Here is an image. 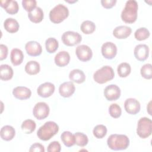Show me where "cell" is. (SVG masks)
<instances>
[{"label":"cell","instance_id":"1","mask_svg":"<svg viewBox=\"0 0 152 152\" xmlns=\"http://www.w3.org/2000/svg\"><path fill=\"white\" fill-rule=\"evenodd\" d=\"M138 3L135 0L126 1L125 6L121 12V18L126 23L131 24L134 23L137 18Z\"/></svg>","mask_w":152,"mask_h":152},{"label":"cell","instance_id":"2","mask_svg":"<svg viewBox=\"0 0 152 152\" xmlns=\"http://www.w3.org/2000/svg\"><path fill=\"white\" fill-rule=\"evenodd\" d=\"M107 144L109 148L113 150H123L126 149L129 145V140L126 135L112 134L107 140Z\"/></svg>","mask_w":152,"mask_h":152},{"label":"cell","instance_id":"3","mask_svg":"<svg viewBox=\"0 0 152 152\" xmlns=\"http://www.w3.org/2000/svg\"><path fill=\"white\" fill-rule=\"evenodd\" d=\"M59 131V126L53 121H48L41 126L37 131L38 138L43 141L49 140Z\"/></svg>","mask_w":152,"mask_h":152},{"label":"cell","instance_id":"4","mask_svg":"<svg viewBox=\"0 0 152 152\" xmlns=\"http://www.w3.org/2000/svg\"><path fill=\"white\" fill-rule=\"evenodd\" d=\"M69 15V10L63 4H58L53 8L49 12L50 20L55 23L58 24L63 21Z\"/></svg>","mask_w":152,"mask_h":152},{"label":"cell","instance_id":"5","mask_svg":"<svg viewBox=\"0 0 152 152\" xmlns=\"http://www.w3.org/2000/svg\"><path fill=\"white\" fill-rule=\"evenodd\" d=\"M115 77L113 68L108 65L103 66L97 69L93 74L94 80L99 84H104L112 80Z\"/></svg>","mask_w":152,"mask_h":152},{"label":"cell","instance_id":"6","mask_svg":"<svg viewBox=\"0 0 152 152\" xmlns=\"http://www.w3.org/2000/svg\"><path fill=\"white\" fill-rule=\"evenodd\" d=\"M152 132V121L147 117L139 119L137 124V134L141 138L145 139L151 135Z\"/></svg>","mask_w":152,"mask_h":152},{"label":"cell","instance_id":"7","mask_svg":"<svg viewBox=\"0 0 152 152\" xmlns=\"http://www.w3.org/2000/svg\"><path fill=\"white\" fill-rule=\"evenodd\" d=\"M61 39L64 45L68 46H73L80 43L82 40V37L77 32L67 31L62 34Z\"/></svg>","mask_w":152,"mask_h":152},{"label":"cell","instance_id":"8","mask_svg":"<svg viewBox=\"0 0 152 152\" xmlns=\"http://www.w3.org/2000/svg\"><path fill=\"white\" fill-rule=\"evenodd\" d=\"M50 111L48 104L43 102L37 103L33 107V114L34 116L39 119L42 120L47 118Z\"/></svg>","mask_w":152,"mask_h":152},{"label":"cell","instance_id":"9","mask_svg":"<svg viewBox=\"0 0 152 152\" xmlns=\"http://www.w3.org/2000/svg\"><path fill=\"white\" fill-rule=\"evenodd\" d=\"M75 54L78 59L82 62H87L90 60L93 56L91 48L87 45H81L76 48Z\"/></svg>","mask_w":152,"mask_h":152},{"label":"cell","instance_id":"10","mask_svg":"<svg viewBox=\"0 0 152 152\" xmlns=\"http://www.w3.org/2000/svg\"><path fill=\"white\" fill-rule=\"evenodd\" d=\"M103 93L105 98L108 101H114L120 97L121 90L117 85L110 84L105 87Z\"/></svg>","mask_w":152,"mask_h":152},{"label":"cell","instance_id":"11","mask_svg":"<svg viewBox=\"0 0 152 152\" xmlns=\"http://www.w3.org/2000/svg\"><path fill=\"white\" fill-rule=\"evenodd\" d=\"M101 52L104 58L107 59H112L116 55L117 47L115 43L111 42H107L102 45Z\"/></svg>","mask_w":152,"mask_h":152},{"label":"cell","instance_id":"12","mask_svg":"<svg viewBox=\"0 0 152 152\" xmlns=\"http://www.w3.org/2000/svg\"><path fill=\"white\" fill-rule=\"evenodd\" d=\"M124 108L127 113L131 115H136L141 108V105L138 100L134 98H128L124 103Z\"/></svg>","mask_w":152,"mask_h":152},{"label":"cell","instance_id":"13","mask_svg":"<svg viewBox=\"0 0 152 152\" xmlns=\"http://www.w3.org/2000/svg\"><path fill=\"white\" fill-rule=\"evenodd\" d=\"M55 86L50 82H46L41 84L37 89L38 95L42 97L46 98L51 96L55 91Z\"/></svg>","mask_w":152,"mask_h":152},{"label":"cell","instance_id":"14","mask_svg":"<svg viewBox=\"0 0 152 152\" xmlns=\"http://www.w3.org/2000/svg\"><path fill=\"white\" fill-rule=\"evenodd\" d=\"M27 53L31 56H37L41 55L42 47L41 45L36 41H29L25 45Z\"/></svg>","mask_w":152,"mask_h":152},{"label":"cell","instance_id":"15","mask_svg":"<svg viewBox=\"0 0 152 152\" xmlns=\"http://www.w3.org/2000/svg\"><path fill=\"white\" fill-rule=\"evenodd\" d=\"M134 54L137 60L144 61L148 57L149 48L145 44L138 45L134 48Z\"/></svg>","mask_w":152,"mask_h":152},{"label":"cell","instance_id":"16","mask_svg":"<svg viewBox=\"0 0 152 152\" xmlns=\"http://www.w3.org/2000/svg\"><path fill=\"white\" fill-rule=\"evenodd\" d=\"M75 87L72 81H66L61 84L59 87V93L64 97H69L75 92Z\"/></svg>","mask_w":152,"mask_h":152},{"label":"cell","instance_id":"17","mask_svg":"<svg viewBox=\"0 0 152 152\" xmlns=\"http://www.w3.org/2000/svg\"><path fill=\"white\" fill-rule=\"evenodd\" d=\"M12 94L16 99L23 100L30 98L31 95V91L26 87L18 86L13 89Z\"/></svg>","mask_w":152,"mask_h":152},{"label":"cell","instance_id":"18","mask_svg":"<svg viewBox=\"0 0 152 152\" xmlns=\"http://www.w3.org/2000/svg\"><path fill=\"white\" fill-rule=\"evenodd\" d=\"M1 7H2L5 11L11 15L15 14L18 12L19 10V7L17 2L16 1L12 0H5L1 1Z\"/></svg>","mask_w":152,"mask_h":152},{"label":"cell","instance_id":"19","mask_svg":"<svg viewBox=\"0 0 152 152\" xmlns=\"http://www.w3.org/2000/svg\"><path fill=\"white\" fill-rule=\"evenodd\" d=\"M132 29L130 27L126 26H119L114 28L113 35L117 39H124L130 36Z\"/></svg>","mask_w":152,"mask_h":152},{"label":"cell","instance_id":"20","mask_svg":"<svg viewBox=\"0 0 152 152\" xmlns=\"http://www.w3.org/2000/svg\"><path fill=\"white\" fill-rule=\"evenodd\" d=\"M70 61V55L66 51H60L55 56L54 61L55 64L59 66L63 67L67 65Z\"/></svg>","mask_w":152,"mask_h":152},{"label":"cell","instance_id":"21","mask_svg":"<svg viewBox=\"0 0 152 152\" xmlns=\"http://www.w3.org/2000/svg\"><path fill=\"white\" fill-rule=\"evenodd\" d=\"M69 78L72 82L81 84L85 81L86 75L82 70L79 69H74L69 72Z\"/></svg>","mask_w":152,"mask_h":152},{"label":"cell","instance_id":"22","mask_svg":"<svg viewBox=\"0 0 152 152\" xmlns=\"http://www.w3.org/2000/svg\"><path fill=\"white\" fill-rule=\"evenodd\" d=\"M15 135V129L10 125H5L1 129V138L5 141H11Z\"/></svg>","mask_w":152,"mask_h":152},{"label":"cell","instance_id":"23","mask_svg":"<svg viewBox=\"0 0 152 152\" xmlns=\"http://www.w3.org/2000/svg\"><path fill=\"white\" fill-rule=\"evenodd\" d=\"M23 59L24 55L22 50L17 48L12 49L10 54V59L13 65L17 66L20 65L23 62Z\"/></svg>","mask_w":152,"mask_h":152},{"label":"cell","instance_id":"24","mask_svg":"<svg viewBox=\"0 0 152 152\" xmlns=\"http://www.w3.org/2000/svg\"><path fill=\"white\" fill-rule=\"evenodd\" d=\"M28 17L29 20L34 23H40L43 20L44 17L43 11L41 8L36 7L33 11L28 13Z\"/></svg>","mask_w":152,"mask_h":152},{"label":"cell","instance_id":"25","mask_svg":"<svg viewBox=\"0 0 152 152\" xmlns=\"http://www.w3.org/2000/svg\"><path fill=\"white\" fill-rule=\"evenodd\" d=\"M5 29L10 33H14L18 31L20 26L18 21L12 18H7L4 23Z\"/></svg>","mask_w":152,"mask_h":152},{"label":"cell","instance_id":"26","mask_svg":"<svg viewBox=\"0 0 152 152\" xmlns=\"http://www.w3.org/2000/svg\"><path fill=\"white\" fill-rule=\"evenodd\" d=\"M13 69L7 64H2L0 66V77L3 81L11 80L13 77Z\"/></svg>","mask_w":152,"mask_h":152},{"label":"cell","instance_id":"27","mask_svg":"<svg viewBox=\"0 0 152 152\" xmlns=\"http://www.w3.org/2000/svg\"><path fill=\"white\" fill-rule=\"evenodd\" d=\"M61 139L64 144L67 147H72L75 144L74 134L69 131H64L61 135Z\"/></svg>","mask_w":152,"mask_h":152},{"label":"cell","instance_id":"28","mask_svg":"<svg viewBox=\"0 0 152 152\" xmlns=\"http://www.w3.org/2000/svg\"><path fill=\"white\" fill-rule=\"evenodd\" d=\"M40 69V64L36 61H30L25 66V71L29 75H36L39 72Z\"/></svg>","mask_w":152,"mask_h":152},{"label":"cell","instance_id":"29","mask_svg":"<svg viewBox=\"0 0 152 152\" xmlns=\"http://www.w3.org/2000/svg\"><path fill=\"white\" fill-rule=\"evenodd\" d=\"M59 43L54 37H49L46 40L45 47L47 52L49 53H54L58 48Z\"/></svg>","mask_w":152,"mask_h":152},{"label":"cell","instance_id":"30","mask_svg":"<svg viewBox=\"0 0 152 152\" xmlns=\"http://www.w3.org/2000/svg\"><path fill=\"white\" fill-rule=\"evenodd\" d=\"M118 74L121 78L126 77L128 76L131 71V65L126 62H122L120 64L117 68Z\"/></svg>","mask_w":152,"mask_h":152},{"label":"cell","instance_id":"31","mask_svg":"<svg viewBox=\"0 0 152 152\" xmlns=\"http://www.w3.org/2000/svg\"><path fill=\"white\" fill-rule=\"evenodd\" d=\"M80 29L83 33L86 34H90L95 31L96 25L91 21L86 20L81 23Z\"/></svg>","mask_w":152,"mask_h":152},{"label":"cell","instance_id":"32","mask_svg":"<svg viewBox=\"0 0 152 152\" xmlns=\"http://www.w3.org/2000/svg\"><path fill=\"white\" fill-rule=\"evenodd\" d=\"M36 122L31 119H26L21 124V129L25 134H31L36 129Z\"/></svg>","mask_w":152,"mask_h":152},{"label":"cell","instance_id":"33","mask_svg":"<svg viewBox=\"0 0 152 152\" xmlns=\"http://www.w3.org/2000/svg\"><path fill=\"white\" fill-rule=\"evenodd\" d=\"M150 31L147 28H146L145 27H141L138 28L135 31L134 33V36L137 40L139 41H142L148 39L150 36Z\"/></svg>","mask_w":152,"mask_h":152},{"label":"cell","instance_id":"34","mask_svg":"<svg viewBox=\"0 0 152 152\" xmlns=\"http://www.w3.org/2000/svg\"><path fill=\"white\" fill-rule=\"evenodd\" d=\"M75 144L80 147L86 146L88 142L87 136L83 132H77L74 134Z\"/></svg>","mask_w":152,"mask_h":152},{"label":"cell","instance_id":"35","mask_svg":"<svg viewBox=\"0 0 152 152\" xmlns=\"http://www.w3.org/2000/svg\"><path fill=\"white\" fill-rule=\"evenodd\" d=\"M93 133L96 138H103L107 134V128L103 125H97L94 128Z\"/></svg>","mask_w":152,"mask_h":152},{"label":"cell","instance_id":"36","mask_svg":"<svg viewBox=\"0 0 152 152\" xmlns=\"http://www.w3.org/2000/svg\"><path fill=\"white\" fill-rule=\"evenodd\" d=\"M140 73L142 77L150 80L152 78V65L151 64H146L142 65L140 69Z\"/></svg>","mask_w":152,"mask_h":152},{"label":"cell","instance_id":"37","mask_svg":"<svg viewBox=\"0 0 152 152\" xmlns=\"http://www.w3.org/2000/svg\"><path fill=\"white\" fill-rule=\"evenodd\" d=\"M110 115L113 118H118L122 114V109L119 105L116 103H112L109 107Z\"/></svg>","mask_w":152,"mask_h":152},{"label":"cell","instance_id":"38","mask_svg":"<svg viewBox=\"0 0 152 152\" xmlns=\"http://www.w3.org/2000/svg\"><path fill=\"white\" fill-rule=\"evenodd\" d=\"M37 2L35 0H23L22 1V5L24 9L30 12L36 8Z\"/></svg>","mask_w":152,"mask_h":152},{"label":"cell","instance_id":"39","mask_svg":"<svg viewBox=\"0 0 152 152\" xmlns=\"http://www.w3.org/2000/svg\"><path fill=\"white\" fill-rule=\"evenodd\" d=\"M61 150V144L58 141H52L48 146L47 150L48 152H59Z\"/></svg>","mask_w":152,"mask_h":152},{"label":"cell","instance_id":"40","mask_svg":"<svg viewBox=\"0 0 152 152\" xmlns=\"http://www.w3.org/2000/svg\"><path fill=\"white\" fill-rule=\"evenodd\" d=\"M30 152H45L44 146L40 143L33 144L29 149Z\"/></svg>","mask_w":152,"mask_h":152},{"label":"cell","instance_id":"41","mask_svg":"<svg viewBox=\"0 0 152 152\" xmlns=\"http://www.w3.org/2000/svg\"><path fill=\"white\" fill-rule=\"evenodd\" d=\"M116 3V0H102L101 1V4L102 6L107 9L112 8L115 5Z\"/></svg>","mask_w":152,"mask_h":152},{"label":"cell","instance_id":"42","mask_svg":"<svg viewBox=\"0 0 152 152\" xmlns=\"http://www.w3.org/2000/svg\"><path fill=\"white\" fill-rule=\"evenodd\" d=\"M0 60H4L7 58L8 55V48L6 45L1 44L0 45Z\"/></svg>","mask_w":152,"mask_h":152}]
</instances>
